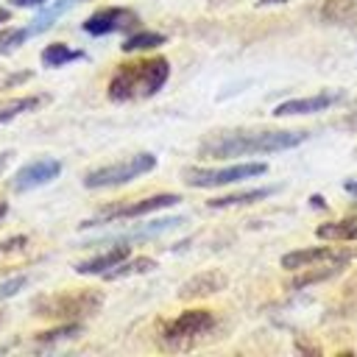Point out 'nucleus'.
Masks as SVG:
<instances>
[{
  "label": "nucleus",
  "mask_w": 357,
  "mask_h": 357,
  "mask_svg": "<svg viewBox=\"0 0 357 357\" xmlns=\"http://www.w3.org/2000/svg\"><path fill=\"white\" fill-rule=\"evenodd\" d=\"M73 3H75V0H56L50 8H45L42 14H36V20L28 25V31H31V33H42V31H47V28H50V25H53V22L73 6Z\"/></svg>",
  "instance_id": "20"
},
{
  "label": "nucleus",
  "mask_w": 357,
  "mask_h": 357,
  "mask_svg": "<svg viewBox=\"0 0 357 357\" xmlns=\"http://www.w3.org/2000/svg\"><path fill=\"white\" fill-rule=\"evenodd\" d=\"M340 100V92H321V95H310V98H293L284 100L273 109V117H290V114H312V112H324L332 103Z\"/></svg>",
  "instance_id": "11"
},
{
  "label": "nucleus",
  "mask_w": 357,
  "mask_h": 357,
  "mask_svg": "<svg viewBox=\"0 0 357 357\" xmlns=\"http://www.w3.org/2000/svg\"><path fill=\"white\" fill-rule=\"evenodd\" d=\"M42 103H47V95H25V98L0 100V123H8V120H14L17 114H25V112H36Z\"/></svg>",
  "instance_id": "14"
},
{
  "label": "nucleus",
  "mask_w": 357,
  "mask_h": 357,
  "mask_svg": "<svg viewBox=\"0 0 357 357\" xmlns=\"http://www.w3.org/2000/svg\"><path fill=\"white\" fill-rule=\"evenodd\" d=\"M212 329H215V315L209 310H184L162 329V343L167 349H187Z\"/></svg>",
  "instance_id": "5"
},
{
  "label": "nucleus",
  "mask_w": 357,
  "mask_h": 357,
  "mask_svg": "<svg viewBox=\"0 0 357 357\" xmlns=\"http://www.w3.org/2000/svg\"><path fill=\"white\" fill-rule=\"evenodd\" d=\"M307 139V131H220L201 142L198 153L209 159H229V156H254V153H276L296 148Z\"/></svg>",
  "instance_id": "1"
},
{
  "label": "nucleus",
  "mask_w": 357,
  "mask_h": 357,
  "mask_svg": "<svg viewBox=\"0 0 357 357\" xmlns=\"http://www.w3.org/2000/svg\"><path fill=\"white\" fill-rule=\"evenodd\" d=\"M25 245V237L20 234V237H8V240H3L0 243V254H8V251H17V248H22Z\"/></svg>",
  "instance_id": "26"
},
{
  "label": "nucleus",
  "mask_w": 357,
  "mask_h": 357,
  "mask_svg": "<svg viewBox=\"0 0 357 357\" xmlns=\"http://www.w3.org/2000/svg\"><path fill=\"white\" fill-rule=\"evenodd\" d=\"M265 170H268V165H262V162L229 165V167H187L184 181L190 187H223V184H234V181H243V178L262 176Z\"/></svg>",
  "instance_id": "6"
},
{
  "label": "nucleus",
  "mask_w": 357,
  "mask_h": 357,
  "mask_svg": "<svg viewBox=\"0 0 357 357\" xmlns=\"http://www.w3.org/2000/svg\"><path fill=\"white\" fill-rule=\"evenodd\" d=\"M273 195V187H259V190H245V192H231V195H223V198H212L209 206L212 209H223V206H243V204H254V201H262Z\"/></svg>",
  "instance_id": "16"
},
{
  "label": "nucleus",
  "mask_w": 357,
  "mask_h": 357,
  "mask_svg": "<svg viewBox=\"0 0 357 357\" xmlns=\"http://www.w3.org/2000/svg\"><path fill=\"white\" fill-rule=\"evenodd\" d=\"M346 190H349L351 195H357V178H351V181H346Z\"/></svg>",
  "instance_id": "29"
},
{
  "label": "nucleus",
  "mask_w": 357,
  "mask_h": 357,
  "mask_svg": "<svg viewBox=\"0 0 357 357\" xmlns=\"http://www.w3.org/2000/svg\"><path fill=\"white\" fill-rule=\"evenodd\" d=\"M14 6H20V8H31V6H42L45 0H11Z\"/></svg>",
  "instance_id": "27"
},
{
  "label": "nucleus",
  "mask_w": 357,
  "mask_h": 357,
  "mask_svg": "<svg viewBox=\"0 0 357 357\" xmlns=\"http://www.w3.org/2000/svg\"><path fill=\"white\" fill-rule=\"evenodd\" d=\"M0 321H3V312H0Z\"/></svg>",
  "instance_id": "31"
},
{
  "label": "nucleus",
  "mask_w": 357,
  "mask_h": 357,
  "mask_svg": "<svg viewBox=\"0 0 357 357\" xmlns=\"http://www.w3.org/2000/svg\"><path fill=\"white\" fill-rule=\"evenodd\" d=\"M156 268V262L151 259V257H137V259H123L120 265H114V268H109L106 273H103V279H123V276H134V273H148V271H153Z\"/></svg>",
  "instance_id": "18"
},
{
  "label": "nucleus",
  "mask_w": 357,
  "mask_h": 357,
  "mask_svg": "<svg viewBox=\"0 0 357 357\" xmlns=\"http://www.w3.org/2000/svg\"><path fill=\"white\" fill-rule=\"evenodd\" d=\"M153 167H156V156H153V153H134V156H128V159H123V162H114V165L89 170V173L84 176V187L100 190V187L128 184V181L139 178L142 173H151Z\"/></svg>",
  "instance_id": "4"
},
{
  "label": "nucleus",
  "mask_w": 357,
  "mask_h": 357,
  "mask_svg": "<svg viewBox=\"0 0 357 357\" xmlns=\"http://www.w3.org/2000/svg\"><path fill=\"white\" fill-rule=\"evenodd\" d=\"M81 332V326L78 324H64V326H59V329H50V332H42L39 335V340H45V343H50V340H61V337H73V335H78Z\"/></svg>",
  "instance_id": "24"
},
{
  "label": "nucleus",
  "mask_w": 357,
  "mask_h": 357,
  "mask_svg": "<svg viewBox=\"0 0 357 357\" xmlns=\"http://www.w3.org/2000/svg\"><path fill=\"white\" fill-rule=\"evenodd\" d=\"M357 14V0H326L321 17L326 22H349Z\"/></svg>",
  "instance_id": "19"
},
{
  "label": "nucleus",
  "mask_w": 357,
  "mask_h": 357,
  "mask_svg": "<svg viewBox=\"0 0 357 357\" xmlns=\"http://www.w3.org/2000/svg\"><path fill=\"white\" fill-rule=\"evenodd\" d=\"M59 173H61V162H59V159H36V162L22 165V167L14 173L11 187H14L17 192H25V190L50 184L53 178H59Z\"/></svg>",
  "instance_id": "9"
},
{
  "label": "nucleus",
  "mask_w": 357,
  "mask_h": 357,
  "mask_svg": "<svg viewBox=\"0 0 357 357\" xmlns=\"http://www.w3.org/2000/svg\"><path fill=\"white\" fill-rule=\"evenodd\" d=\"M103 304V296L98 290H70V293H53L33 301V312L53 321H78L92 312H98Z\"/></svg>",
  "instance_id": "3"
},
{
  "label": "nucleus",
  "mask_w": 357,
  "mask_h": 357,
  "mask_svg": "<svg viewBox=\"0 0 357 357\" xmlns=\"http://www.w3.org/2000/svg\"><path fill=\"white\" fill-rule=\"evenodd\" d=\"M351 259L349 251H335V248H326V245H315V248H298V251H290L282 257V268L287 271H304V268H312V265H346Z\"/></svg>",
  "instance_id": "8"
},
{
  "label": "nucleus",
  "mask_w": 357,
  "mask_h": 357,
  "mask_svg": "<svg viewBox=\"0 0 357 357\" xmlns=\"http://www.w3.org/2000/svg\"><path fill=\"white\" fill-rule=\"evenodd\" d=\"M340 268H343V265H335V262H329V265H312V268H304L307 273H301V276H296V279L290 282V287H307V284H312V282H321V279H329V276H335V273H340Z\"/></svg>",
  "instance_id": "21"
},
{
  "label": "nucleus",
  "mask_w": 357,
  "mask_h": 357,
  "mask_svg": "<svg viewBox=\"0 0 357 357\" xmlns=\"http://www.w3.org/2000/svg\"><path fill=\"white\" fill-rule=\"evenodd\" d=\"M11 156H14L11 151H3V153H0V173L6 170V165H8V159H11Z\"/></svg>",
  "instance_id": "28"
},
{
  "label": "nucleus",
  "mask_w": 357,
  "mask_h": 357,
  "mask_svg": "<svg viewBox=\"0 0 357 357\" xmlns=\"http://www.w3.org/2000/svg\"><path fill=\"white\" fill-rule=\"evenodd\" d=\"M165 45V36L162 33H153V31H139L134 36H128L123 42V50L126 53H134V50H151V47H159Z\"/></svg>",
  "instance_id": "22"
},
{
  "label": "nucleus",
  "mask_w": 357,
  "mask_h": 357,
  "mask_svg": "<svg viewBox=\"0 0 357 357\" xmlns=\"http://www.w3.org/2000/svg\"><path fill=\"white\" fill-rule=\"evenodd\" d=\"M321 240H357V215H349L343 220H332L315 229Z\"/></svg>",
  "instance_id": "15"
},
{
  "label": "nucleus",
  "mask_w": 357,
  "mask_h": 357,
  "mask_svg": "<svg viewBox=\"0 0 357 357\" xmlns=\"http://www.w3.org/2000/svg\"><path fill=\"white\" fill-rule=\"evenodd\" d=\"M25 282H28V276H25V273H20V276H11V279L0 282V298H11L14 293H20V290L25 287Z\"/></svg>",
  "instance_id": "25"
},
{
  "label": "nucleus",
  "mask_w": 357,
  "mask_h": 357,
  "mask_svg": "<svg viewBox=\"0 0 357 357\" xmlns=\"http://www.w3.org/2000/svg\"><path fill=\"white\" fill-rule=\"evenodd\" d=\"M6 212H8V204H6V201H3V198H0V220H3V218H6Z\"/></svg>",
  "instance_id": "30"
},
{
  "label": "nucleus",
  "mask_w": 357,
  "mask_h": 357,
  "mask_svg": "<svg viewBox=\"0 0 357 357\" xmlns=\"http://www.w3.org/2000/svg\"><path fill=\"white\" fill-rule=\"evenodd\" d=\"M28 36H31L28 28H3V31H0V56L14 53Z\"/></svg>",
  "instance_id": "23"
},
{
  "label": "nucleus",
  "mask_w": 357,
  "mask_h": 357,
  "mask_svg": "<svg viewBox=\"0 0 357 357\" xmlns=\"http://www.w3.org/2000/svg\"><path fill=\"white\" fill-rule=\"evenodd\" d=\"M170 75L167 59H145V61H131L123 64L112 81H109V98L112 100H137V98H151L156 95Z\"/></svg>",
  "instance_id": "2"
},
{
  "label": "nucleus",
  "mask_w": 357,
  "mask_h": 357,
  "mask_svg": "<svg viewBox=\"0 0 357 357\" xmlns=\"http://www.w3.org/2000/svg\"><path fill=\"white\" fill-rule=\"evenodd\" d=\"M128 254H131L128 245H114V248H109L106 254H98V257H92V259L78 262V265H75V273H84V276H95V273H98V276H103L109 268L120 265Z\"/></svg>",
  "instance_id": "13"
},
{
  "label": "nucleus",
  "mask_w": 357,
  "mask_h": 357,
  "mask_svg": "<svg viewBox=\"0 0 357 357\" xmlns=\"http://www.w3.org/2000/svg\"><path fill=\"white\" fill-rule=\"evenodd\" d=\"M181 198L176 192H162V195H151V198H142V201H131V204H114V206H106L100 209L95 218L84 220L81 226H98V223H109V220H131V218H139V215H148V212H156V209H165V206H173L178 204Z\"/></svg>",
  "instance_id": "7"
},
{
  "label": "nucleus",
  "mask_w": 357,
  "mask_h": 357,
  "mask_svg": "<svg viewBox=\"0 0 357 357\" xmlns=\"http://www.w3.org/2000/svg\"><path fill=\"white\" fill-rule=\"evenodd\" d=\"M226 287V276L220 271H204L192 279H187L178 290V298H201V296H209V293H218Z\"/></svg>",
  "instance_id": "12"
},
{
  "label": "nucleus",
  "mask_w": 357,
  "mask_h": 357,
  "mask_svg": "<svg viewBox=\"0 0 357 357\" xmlns=\"http://www.w3.org/2000/svg\"><path fill=\"white\" fill-rule=\"evenodd\" d=\"M134 22H137V14L131 8H100L92 17H86L84 31L92 33V36H103V33H112V31H123Z\"/></svg>",
  "instance_id": "10"
},
{
  "label": "nucleus",
  "mask_w": 357,
  "mask_h": 357,
  "mask_svg": "<svg viewBox=\"0 0 357 357\" xmlns=\"http://www.w3.org/2000/svg\"><path fill=\"white\" fill-rule=\"evenodd\" d=\"M75 59H84V53L67 47L64 42H53V45H47V47L42 50V64H45V67H64V64H70V61H75Z\"/></svg>",
  "instance_id": "17"
}]
</instances>
